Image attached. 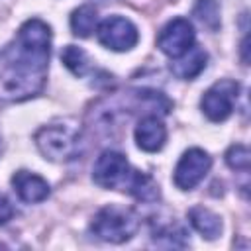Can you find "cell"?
Masks as SVG:
<instances>
[{"label": "cell", "instance_id": "cell-1", "mask_svg": "<svg viewBox=\"0 0 251 251\" xmlns=\"http://www.w3.org/2000/svg\"><path fill=\"white\" fill-rule=\"evenodd\" d=\"M51 53V27L27 20L0 53V98L22 102L41 92Z\"/></svg>", "mask_w": 251, "mask_h": 251}, {"label": "cell", "instance_id": "cell-2", "mask_svg": "<svg viewBox=\"0 0 251 251\" xmlns=\"http://www.w3.org/2000/svg\"><path fill=\"white\" fill-rule=\"evenodd\" d=\"M92 178L102 188L126 190L141 202H153L159 198V186L155 180L149 175L131 169L127 159L118 151H104L96 159Z\"/></svg>", "mask_w": 251, "mask_h": 251}, {"label": "cell", "instance_id": "cell-3", "mask_svg": "<svg viewBox=\"0 0 251 251\" xmlns=\"http://www.w3.org/2000/svg\"><path fill=\"white\" fill-rule=\"evenodd\" d=\"M139 227V218L131 208L124 206H104L96 212L90 229L92 233L108 243H124L135 235Z\"/></svg>", "mask_w": 251, "mask_h": 251}, {"label": "cell", "instance_id": "cell-4", "mask_svg": "<svg viewBox=\"0 0 251 251\" xmlns=\"http://www.w3.org/2000/svg\"><path fill=\"white\" fill-rule=\"evenodd\" d=\"M35 143L51 161H71L80 153V135L71 126H47L37 131Z\"/></svg>", "mask_w": 251, "mask_h": 251}, {"label": "cell", "instance_id": "cell-5", "mask_svg": "<svg viewBox=\"0 0 251 251\" xmlns=\"http://www.w3.org/2000/svg\"><path fill=\"white\" fill-rule=\"evenodd\" d=\"M237 94H239V82L231 78L218 80L204 92L200 102L202 112L212 122H224L226 118H229L233 104L237 100Z\"/></svg>", "mask_w": 251, "mask_h": 251}, {"label": "cell", "instance_id": "cell-6", "mask_svg": "<svg viewBox=\"0 0 251 251\" xmlns=\"http://www.w3.org/2000/svg\"><path fill=\"white\" fill-rule=\"evenodd\" d=\"M96 35H98V41L112 51H127L139 39L137 27L127 18H122V16H110L104 22H100Z\"/></svg>", "mask_w": 251, "mask_h": 251}, {"label": "cell", "instance_id": "cell-7", "mask_svg": "<svg viewBox=\"0 0 251 251\" xmlns=\"http://www.w3.org/2000/svg\"><path fill=\"white\" fill-rule=\"evenodd\" d=\"M212 167V159L206 151L192 147L188 151L182 153V157L176 163L175 169V184L180 190H192L210 171Z\"/></svg>", "mask_w": 251, "mask_h": 251}, {"label": "cell", "instance_id": "cell-8", "mask_svg": "<svg viewBox=\"0 0 251 251\" xmlns=\"http://www.w3.org/2000/svg\"><path fill=\"white\" fill-rule=\"evenodd\" d=\"M192 45H194V27L184 18L171 20L157 37V47L171 59L184 55Z\"/></svg>", "mask_w": 251, "mask_h": 251}, {"label": "cell", "instance_id": "cell-9", "mask_svg": "<svg viewBox=\"0 0 251 251\" xmlns=\"http://www.w3.org/2000/svg\"><path fill=\"white\" fill-rule=\"evenodd\" d=\"M135 141H137V147L147 153H155L163 149L167 141V129L163 122L153 114L141 118L139 124L135 126Z\"/></svg>", "mask_w": 251, "mask_h": 251}, {"label": "cell", "instance_id": "cell-10", "mask_svg": "<svg viewBox=\"0 0 251 251\" xmlns=\"http://www.w3.org/2000/svg\"><path fill=\"white\" fill-rule=\"evenodd\" d=\"M12 186H14L16 194L20 196V200H24L27 204L43 202L49 196V184H47V180L41 178L35 173H29V171H18L12 176Z\"/></svg>", "mask_w": 251, "mask_h": 251}, {"label": "cell", "instance_id": "cell-11", "mask_svg": "<svg viewBox=\"0 0 251 251\" xmlns=\"http://www.w3.org/2000/svg\"><path fill=\"white\" fill-rule=\"evenodd\" d=\"M206 61H208L206 51L192 45L184 55L176 57V61L171 63V71L178 78H194L196 75H200L204 71Z\"/></svg>", "mask_w": 251, "mask_h": 251}, {"label": "cell", "instance_id": "cell-12", "mask_svg": "<svg viewBox=\"0 0 251 251\" xmlns=\"http://www.w3.org/2000/svg\"><path fill=\"white\" fill-rule=\"evenodd\" d=\"M188 218L192 227L206 239H216L222 233V220L218 214H214L212 210L204 208V206H194L188 210Z\"/></svg>", "mask_w": 251, "mask_h": 251}, {"label": "cell", "instance_id": "cell-13", "mask_svg": "<svg viewBox=\"0 0 251 251\" xmlns=\"http://www.w3.org/2000/svg\"><path fill=\"white\" fill-rule=\"evenodd\" d=\"M96 27V8L94 6H80L71 14V29L78 37H88Z\"/></svg>", "mask_w": 251, "mask_h": 251}, {"label": "cell", "instance_id": "cell-14", "mask_svg": "<svg viewBox=\"0 0 251 251\" xmlns=\"http://www.w3.org/2000/svg\"><path fill=\"white\" fill-rule=\"evenodd\" d=\"M61 61L65 63V67L75 75V76H82L88 73L90 69V61L86 57V53L76 47V45H67L63 51H61Z\"/></svg>", "mask_w": 251, "mask_h": 251}, {"label": "cell", "instance_id": "cell-15", "mask_svg": "<svg viewBox=\"0 0 251 251\" xmlns=\"http://www.w3.org/2000/svg\"><path fill=\"white\" fill-rule=\"evenodd\" d=\"M192 14L210 31H216L220 27V6L216 0H196Z\"/></svg>", "mask_w": 251, "mask_h": 251}, {"label": "cell", "instance_id": "cell-16", "mask_svg": "<svg viewBox=\"0 0 251 251\" xmlns=\"http://www.w3.org/2000/svg\"><path fill=\"white\" fill-rule=\"evenodd\" d=\"M153 241L157 245L163 247H184L186 239H184V229L178 227L176 224H165L159 229L153 231Z\"/></svg>", "mask_w": 251, "mask_h": 251}, {"label": "cell", "instance_id": "cell-17", "mask_svg": "<svg viewBox=\"0 0 251 251\" xmlns=\"http://www.w3.org/2000/svg\"><path fill=\"white\" fill-rule=\"evenodd\" d=\"M249 149L245 145H231L226 153V163L233 171H249Z\"/></svg>", "mask_w": 251, "mask_h": 251}, {"label": "cell", "instance_id": "cell-18", "mask_svg": "<svg viewBox=\"0 0 251 251\" xmlns=\"http://www.w3.org/2000/svg\"><path fill=\"white\" fill-rule=\"evenodd\" d=\"M14 216V206L10 204V200L0 192V224H6L8 220H12Z\"/></svg>", "mask_w": 251, "mask_h": 251}]
</instances>
